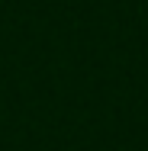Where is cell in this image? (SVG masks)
Here are the masks:
<instances>
[]
</instances>
